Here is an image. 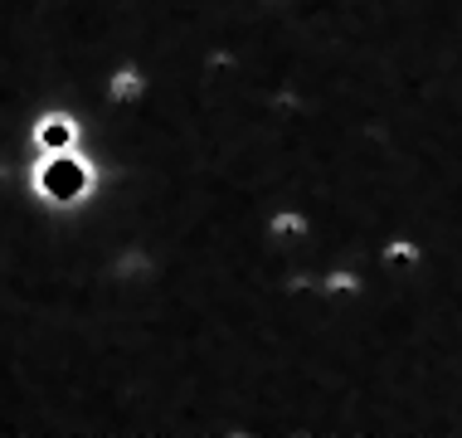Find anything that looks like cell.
Listing matches in <instances>:
<instances>
[{
	"mask_svg": "<svg viewBox=\"0 0 462 438\" xmlns=\"http://www.w3.org/2000/svg\"><path fill=\"white\" fill-rule=\"evenodd\" d=\"M40 191L54 200V205H69V200H79L83 191H88V171H83V161H73V156H54L40 171Z\"/></svg>",
	"mask_w": 462,
	"mask_h": 438,
	"instance_id": "1",
	"label": "cell"
}]
</instances>
